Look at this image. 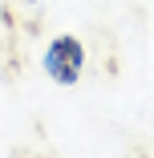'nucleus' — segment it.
<instances>
[{"mask_svg":"<svg viewBox=\"0 0 154 158\" xmlns=\"http://www.w3.org/2000/svg\"><path fill=\"white\" fill-rule=\"evenodd\" d=\"M41 69L53 85H77L85 73V41H77L73 33H57L41 53Z\"/></svg>","mask_w":154,"mask_h":158,"instance_id":"f257e3e1","label":"nucleus"},{"mask_svg":"<svg viewBox=\"0 0 154 158\" xmlns=\"http://www.w3.org/2000/svg\"><path fill=\"white\" fill-rule=\"evenodd\" d=\"M12 158H53L45 146H28V142H20L16 150H12Z\"/></svg>","mask_w":154,"mask_h":158,"instance_id":"f03ea898","label":"nucleus"}]
</instances>
